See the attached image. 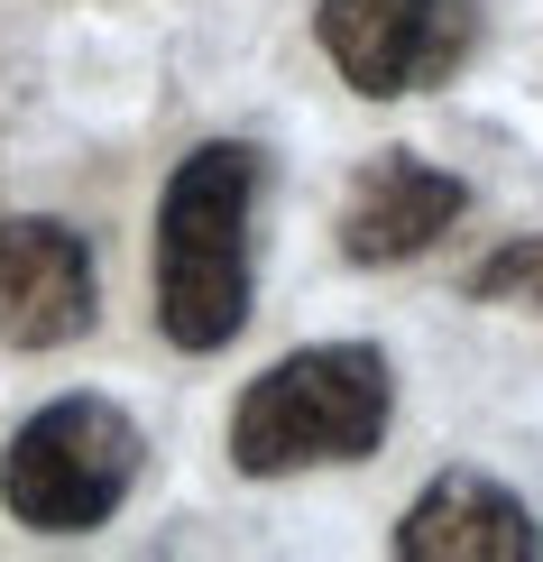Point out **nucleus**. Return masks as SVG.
I'll list each match as a JSON object with an SVG mask.
<instances>
[{
  "instance_id": "nucleus-4",
  "label": "nucleus",
  "mask_w": 543,
  "mask_h": 562,
  "mask_svg": "<svg viewBox=\"0 0 543 562\" xmlns=\"http://www.w3.org/2000/svg\"><path fill=\"white\" fill-rule=\"evenodd\" d=\"M314 29L350 92L396 102V92H433L461 75L479 19H470V0H323Z\"/></svg>"
},
{
  "instance_id": "nucleus-6",
  "label": "nucleus",
  "mask_w": 543,
  "mask_h": 562,
  "mask_svg": "<svg viewBox=\"0 0 543 562\" xmlns=\"http://www.w3.org/2000/svg\"><path fill=\"white\" fill-rule=\"evenodd\" d=\"M470 213V184L423 167L415 148H387L350 176V203H341V259L350 268H396V259H423Z\"/></svg>"
},
{
  "instance_id": "nucleus-3",
  "label": "nucleus",
  "mask_w": 543,
  "mask_h": 562,
  "mask_svg": "<svg viewBox=\"0 0 543 562\" xmlns=\"http://www.w3.org/2000/svg\"><path fill=\"white\" fill-rule=\"evenodd\" d=\"M138 480V425L102 396H56L0 452V498L37 535H92Z\"/></svg>"
},
{
  "instance_id": "nucleus-8",
  "label": "nucleus",
  "mask_w": 543,
  "mask_h": 562,
  "mask_svg": "<svg viewBox=\"0 0 543 562\" xmlns=\"http://www.w3.org/2000/svg\"><path fill=\"white\" fill-rule=\"evenodd\" d=\"M470 295H479V304H534V314H543V231H534V240H507L498 259L470 277Z\"/></svg>"
},
{
  "instance_id": "nucleus-5",
  "label": "nucleus",
  "mask_w": 543,
  "mask_h": 562,
  "mask_svg": "<svg viewBox=\"0 0 543 562\" xmlns=\"http://www.w3.org/2000/svg\"><path fill=\"white\" fill-rule=\"evenodd\" d=\"M92 333V249L75 222H0V341L65 350Z\"/></svg>"
},
{
  "instance_id": "nucleus-2",
  "label": "nucleus",
  "mask_w": 543,
  "mask_h": 562,
  "mask_svg": "<svg viewBox=\"0 0 543 562\" xmlns=\"http://www.w3.org/2000/svg\"><path fill=\"white\" fill-rule=\"evenodd\" d=\"M396 379L369 341H323L276 360L268 379H249V396L230 406V461L249 480H286L314 461H369L387 434Z\"/></svg>"
},
{
  "instance_id": "nucleus-1",
  "label": "nucleus",
  "mask_w": 543,
  "mask_h": 562,
  "mask_svg": "<svg viewBox=\"0 0 543 562\" xmlns=\"http://www.w3.org/2000/svg\"><path fill=\"white\" fill-rule=\"evenodd\" d=\"M249 203L258 148L203 138L157 194V333L176 350H222L249 323Z\"/></svg>"
},
{
  "instance_id": "nucleus-7",
  "label": "nucleus",
  "mask_w": 543,
  "mask_h": 562,
  "mask_svg": "<svg viewBox=\"0 0 543 562\" xmlns=\"http://www.w3.org/2000/svg\"><path fill=\"white\" fill-rule=\"evenodd\" d=\"M396 553L406 562H534L543 526L525 517V498L479 471H442L396 526Z\"/></svg>"
}]
</instances>
